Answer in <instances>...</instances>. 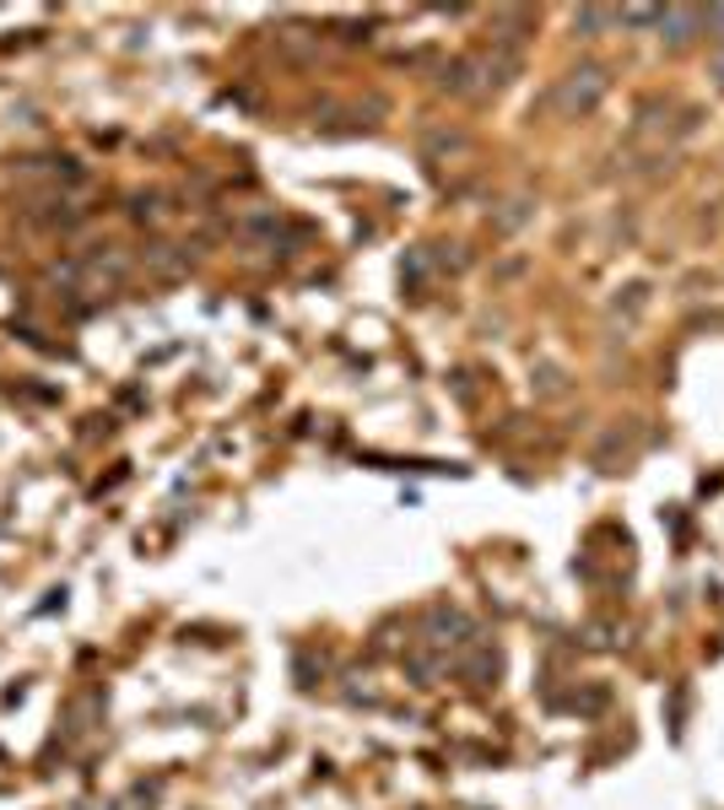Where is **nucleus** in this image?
Masks as SVG:
<instances>
[{
	"instance_id": "obj_1",
	"label": "nucleus",
	"mask_w": 724,
	"mask_h": 810,
	"mask_svg": "<svg viewBox=\"0 0 724 810\" xmlns=\"http://www.w3.org/2000/svg\"><path fill=\"white\" fill-rule=\"evenodd\" d=\"M606 93V71H595V65H584V71H573L568 82L557 87V108L563 114H589L595 103Z\"/></svg>"
}]
</instances>
